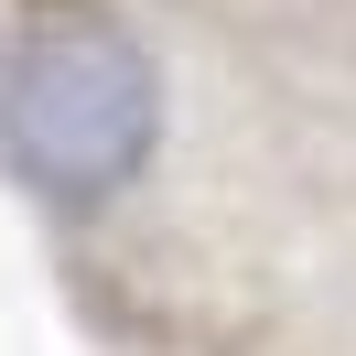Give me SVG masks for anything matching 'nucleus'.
Masks as SVG:
<instances>
[{"label": "nucleus", "mask_w": 356, "mask_h": 356, "mask_svg": "<svg viewBox=\"0 0 356 356\" xmlns=\"http://www.w3.org/2000/svg\"><path fill=\"white\" fill-rule=\"evenodd\" d=\"M162 140V65L108 0H33L0 44V173L44 205H108Z\"/></svg>", "instance_id": "nucleus-1"}]
</instances>
